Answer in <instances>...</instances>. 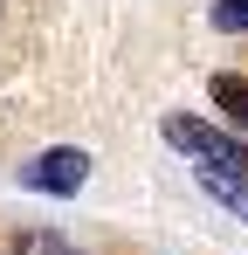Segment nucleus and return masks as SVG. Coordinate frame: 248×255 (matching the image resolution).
I'll list each match as a JSON object with an SVG mask.
<instances>
[{
	"instance_id": "1",
	"label": "nucleus",
	"mask_w": 248,
	"mask_h": 255,
	"mask_svg": "<svg viewBox=\"0 0 248 255\" xmlns=\"http://www.w3.org/2000/svg\"><path fill=\"white\" fill-rule=\"evenodd\" d=\"M165 145H179L186 159H200V172H242V166H248L242 138L200 125V118H165Z\"/></svg>"
},
{
	"instance_id": "4",
	"label": "nucleus",
	"mask_w": 248,
	"mask_h": 255,
	"mask_svg": "<svg viewBox=\"0 0 248 255\" xmlns=\"http://www.w3.org/2000/svg\"><path fill=\"white\" fill-rule=\"evenodd\" d=\"M214 104L248 131V76H214Z\"/></svg>"
},
{
	"instance_id": "2",
	"label": "nucleus",
	"mask_w": 248,
	"mask_h": 255,
	"mask_svg": "<svg viewBox=\"0 0 248 255\" xmlns=\"http://www.w3.org/2000/svg\"><path fill=\"white\" fill-rule=\"evenodd\" d=\"M83 179H90V159L83 152H69V145H55V152H41L35 166H21V186H35V193H76Z\"/></svg>"
},
{
	"instance_id": "5",
	"label": "nucleus",
	"mask_w": 248,
	"mask_h": 255,
	"mask_svg": "<svg viewBox=\"0 0 248 255\" xmlns=\"http://www.w3.org/2000/svg\"><path fill=\"white\" fill-rule=\"evenodd\" d=\"M14 255H76V249H69V242H55V235H41V228H35V235H14Z\"/></svg>"
},
{
	"instance_id": "3",
	"label": "nucleus",
	"mask_w": 248,
	"mask_h": 255,
	"mask_svg": "<svg viewBox=\"0 0 248 255\" xmlns=\"http://www.w3.org/2000/svg\"><path fill=\"white\" fill-rule=\"evenodd\" d=\"M200 186H207L228 214H242V221H248V179H235V172H200Z\"/></svg>"
},
{
	"instance_id": "6",
	"label": "nucleus",
	"mask_w": 248,
	"mask_h": 255,
	"mask_svg": "<svg viewBox=\"0 0 248 255\" xmlns=\"http://www.w3.org/2000/svg\"><path fill=\"white\" fill-rule=\"evenodd\" d=\"M214 28H248V0H214Z\"/></svg>"
}]
</instances>
